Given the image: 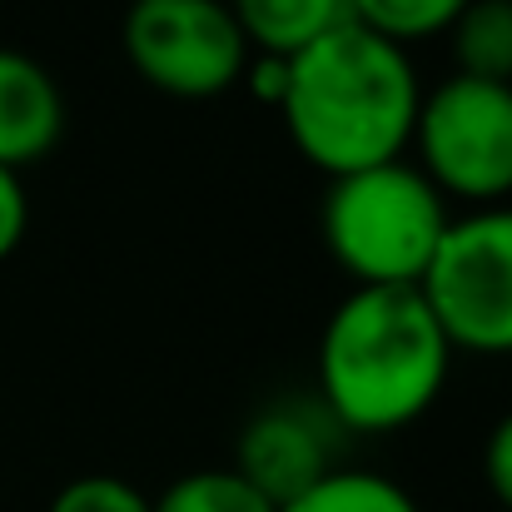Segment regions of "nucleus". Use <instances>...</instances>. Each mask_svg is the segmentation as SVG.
<instances>
[{
    "mask_svg": "<svg viewBox=\"0 0 512 512\" xmlns=\"http://www.w3.org/2000/svg\"><path fill=\"white\" fill-rule=\"evenodd\" d=\"M423 85L413 55L353 20L289 55L279 120L294 150L329 179L403 160Z\"/></svg>",
    "mask_w": 512,
    "mask_h": 512,
    "instance_id": "f257e3e1",
    "label": "nucleus"
},
{
    "mask_svg": "<svg viewBox=\"0 0 512 512\" xmlns=\"http://www.w3.org/2000/svg\"><path fill=\"white\" fill-rule=\"evenodd\" d=\"M453 343L418 284H353L319 334V403L343 433L413 428L448 388Z\"/></svg>",
    "mask_w": 512,
    "mask_h": 512,
    "instance_id": "f03ea898",
    "label": "nucleus"
},
{
    "mask_svg": "<svg viewBox=\"0 0 512 512\" xmlns=\"http://www.w3.org/2000/svg\"><path fill=\"white\" fill-rule=\"evenodd\" d=\"M448 199L413 160H388L329 179L324 249L353 284H418L443 229Z\"/></svg>",
    "mask_w": 512,
    "mask_h": 512,
    "instance_id": "7ed1b4c3",
    "label": "nucleus"
},
{
    "mask_svg": "<svg viewBox=\"0 0 512 512\" xmlns=\"http://www.w3.org/2000/svg\"><path fill=\"white\" fill-rule=\"evenodd\" d=\"M418 294L453 353H512V204H483L448 219Z\"/></svg>",
    "mask_w": 512,
    "mask_h": 512,
    "instance_id": "20e7f679",
    "label": "nucleus"
},
{
    "mask_svg": "<svg viewBox=\"0 0 512 512\" xmlns=\"http://www.w3.org/2000/svg\"><path fill=\"white\" fill-rule=\"evenodd\" d=\"M418 170L443 199L498 204L512 194V85L448 75L433 85L413 120Z\"/></svg>",
    "mask_w": 512,
    "mask_h": 512,
    "instance_id": "39448f33",
    "label": "nucleus"
},
{
    "mask_svg": "<svg viewBox=\"0 0 512 512\" xmlns=\"http://www.w3.org/2000/svg\"><path fill=\"white\" fill-rule=\"evenodd\" d=\"M249 40L224 0H135L125 15V60L174 100H214L244 80Z\"/></svg>",
    "mask_w": 512,
    "mask_h": 512,
    "instance_id": "423d86ee",
    "label": "nucleus"
},
{
    "mask_svg": "<svg viewBox=\"0 0 512 512\" xmlns=\"http://www.w3.org/2000/svg\"><path fill=\"white\" fill-rule=\"evenodd\" d=\"M339 438L343 428L319 398H279L244 423L234 473L249 478L274 508H284L289 498L309 493L319 478L343 468Z\"/></svg>",
    "mask_w": 512,
    "mask_h": 512,
    "instance_id": "0eeeda50",
    "label": "nucleus"
},
{
    "mask_svg": "<svg viewBox=\"0 0 512 512\" xmlns=\"http://www.w3.org/2000/svg\"><path fill=\"white\" fill-rule=\"evenodd\" d=\"M65 95L55 75L25 50L0 45V165L30 170L65 140Z\"/></svg>",
    "mask_w": 512,
    "mask_h": 512,
    "instance_id": "6e6552de",
    "label": "nucleus"
},
{
    "mask_svg": "<svg viewBox=\"0 0 512 512\" xmlns=\"http://www.w3.org/2000/svg\"><path fill=\"white\" fill-rule=\"evenodd\" d=\"M249 50L294 55L348 20V0H229Z\"/></svg>",
    "mask_w": 512,
    "mask_h": 512,
    "instance_id": "1a4fd4ad",
    "label": "nucleus"
},
{
    "mask_svg": "<svg viewBox=\"0 0 512 512\" xmlns=\"http://www.w3.org/2000/svg\"><path fill=\"white\" fill-rule=\"evenodd\" d=\"M453 75L512 85V0H468L448 25Z\"/></svg>",
    "mask_w": 512,
    "mask_h": 512,
    "instance_id": "9d476101",
    "label": "nucleus"
},
{
    "mask_svg": "<svg viewBox=\"0 0 512 512\" xmlns=\"http://www.w3.org/2000/svg\"><path fill=\"white\" fill-rule=\"evenodd\" d=\"M279 512H423L418 498L368 468H334L329 478H319L309 493L289 498Z\"/></svg>",
    "mask_w": 512,
    "mask_h": 512,
    "instance_id": "9b49d317",
    "label": "nucleus"
},
{
    "mask_svg": "<svg viewBox=\"0 0 512 512\" xmlns=\"http://www.w3.org/2000/svg\"><path fill=\"white\" fill-rule=\"evenodd\" d=\"M468 0H348V20L393 40V45H418L433 35H448Z\"/></svg>",
    "mask_w": 512,
    "mask_h": 512,
    "instance_id": "f8f14e48",
    "label": "nucleus"
},
{
    "mask_svg": "<svg viewBox=\"0 0 512 512\" xmlns=\"http://www.w3.org/2000/svg\"><path fill=\"white\" fill-rule=\"evenodd\" d=\"M155 512H279L249 478L234 468H199L174 478L160 498H150Z\"/></svg>",
    "mask_w": 512,
    "mask_h": 512,
    "instance_id": "ddd939ff",
    "label": "nucleus"
},
{
    "mask_svg": "<svg viewBox=\"0 0 512 512\" xmlns=\"http://www.w3.org/2000/svg\"><path fill=\"white\" fill-rule=\"evenodd\" d=\"M45 512H155V508H150V498L135 483L110 478V473H85V478L65 483Z\"/></svg>",
    "mask_w": 512,
    "mask_h": 512,
    "instance_id": "4468645a",
    "label": "nucleus"
},
{
    "mask_svg": "<svg viewBox=\"0 0 512 512\" xmlns=\"http://www.w3.org/2000/svg\"><path fill=\"white\" fill-rule=\"evenodd\" d=\"M483 483L512 512V413H503L483 443Z\"/></svg>",
    "mask_w": 512,
    "mask_h": 512,
    "instance_id": "2eb2a0df",
    "label": "nucleus"
},
{
    "mask_svg": "<svg viewBox=\"0 0 512 512\" xmlns=\"http://www.w3.org/2000/svg\"><path fill=\"white\" fill-rule=\"evenodd\" d=\"M25 229H30V199H25V184L20 174L0 165V259H10L20 244H25Z\"/></svg>",
    "mask_w": 512,
    "mask_h": 512,
    "instance_id": "dca6fc26",
    "label": "nucleus"
},
{
    "mask_svg": "<svg viewBox=\"0 0 512 512\" xmlns=\"http://www.w3.org/2000/svg\"><path fill=\"white\" fill-rule=\"evenodd\" d=\"M244 85H249V95H254L259 105L279 110L284 85H289V55H264V50H254L249 65H244Z\"/></svg>",
    "mask_w": 512,
    "mask_h": 512,
    "instance_id": "f3484780",
    "label": "nucleus"
}]
</instances>
